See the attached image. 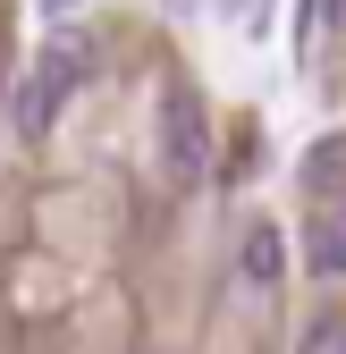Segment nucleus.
Returning a JSON list of instances; mask_svg holds the SVG:
<instances>
[{
    "instance_id": "0eeeda50",
    "label": "nucleus",
    "mask_w": 346,
    "mask_h": 354,
    "mask_svg": "<svg viewBox=\"0 0 346 354\" xmlns=\"http://www.w3.org/2000/svg\"><path fill=\"white\" fill-rule=\"evenodd\" d=\"M321 17H329V26H346V0H321Z\"/></svg>"
},
{
    "instance_id": "7ed1b4c3",
    "label": "nucleus",
    "mask_w": 346,
    "mask_h": 354,
    "mask_svg": "<svg viewBox=\"0 0 346 354\" xmlns=\"http://www.w3.org/2000/svg\"><path fill=\"white\" fill-rule=\"evenodd\" d=\"M51 110H60V93H51L42 76H26V84H17V102H9V118H17V136H26V144L51 127Z\"/></svg>"
},
{
    "instance_id": "39448f33",
    "label": "nucleus",
    "mask_w": 346,
    "mask_h": 354,
    "mask_svg": "<svg viewBox=\"0 0 346 354\" xmlns=\"http://www.w3.org/2000/svg\"><path fill=\"white\" fill-rule=\"evenodd\" d=\"M279 261H287V253H279L271 228H253V236H245V279H253V287H279Z\"/></svg>"
},
{
    "instance_id": "f257e3e1",
    "label": "nucleus",
    "mask_w": 346,
    "mask_h": 354,
    "mask_svg": "<svg viewBox=\"0 0 346 354\" xmlns=\"http://www.w3.org/2000/svg\"><path fill=\"white\" fill-rule=\"evenodd\" d=\"M161 169H169V186H203V169H211V118L186 76L161 84Z\"/></svg>"
},
{
    "instance_id": "20e7f679",
    "label": "nucleus",
    "mask_w": 346,
    "mask_h": 354,
    "mask_svg": "<svg viewBox=\"0 0 346 354\" xmlns=\"http://www.w3.org/2000/svg\"><path fill=\"white\" fill-rule=\"evenodd\" d=\"M313 270L346 279V211H321V219H313Z\"/></svg>"
},
{
    "instance_id": "423d86ee",
    "label": "nucleus",
    "mask_w": 346,
    "mask_h": 354,
    "mask_svg": "<svg viewBox=\"0 0 346 354\" xmlns=\"http://www.w3.org/2000/svg\"><path fill=\"white\" fill-rule=\"evenodd\" d=\"M304 354H346V313H321L304 329Z\"/></svg>"
},
{
    "instance_id": "f03ea898",
    "label": "nucleus",
    "mask_w": 346,
    "mask_h": 354,
    "mask_svg": "<svg viewBox=\"0 0 346 354\" xmlns=\"http://www.w3.org/2000/svg\"><path fill=\"white\" fill-rule=\"evenodd\" d=\"M304 194H346V136H321L304 152Z\"/></svg>"
}]
</instances>
